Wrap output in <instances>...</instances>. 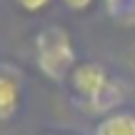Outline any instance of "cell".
Segmentation results:
<instances>
[{
  "label": "cell",
  "instance_id": "obj_1",
  "mask_svg": "<svg viewBox=\"0 0 135 135\" xmlns=\"http://www.w3.org/2000/svg\"><path fill=\"white\" fill-rule=\"evenodd\" d=\"M65 83L70 93L75 95L78 108L95 118H103L108 113L118 110L128 95L125 83L120 78L110 75V70L103 63H93V60L78 63Z\"/></svg>",
  "mask_w": 135,
  "mask_h": 135
},
{
  "label": "cell",
  "instance_id": "obj_5",
  "mask_svg": "<svg viewBox=\"0 0 135 135\" xmlns=\"http://www.w3.org/2000/svg\"><path fill=\"white\" fill-rule=\"evenodd\" d=\"M53 3V0H18V5L23 8V13L28 15H35V13H43L48 5Z\"/></svg>",
  "mask_w": 135,
  "mask_h": 135
},
{
  "label": "cell",
  "instance_id": "obj_4",
  "mask_svg": "<svg viewBox=\"0 0 135 135\" xmlns=\"http://www.w3.org/2000/svg\"><path fill=\"white\" fill-rule=\"evenodd\" d=\"M93 135H135V113L128 108H118L98 118Z\"/></svg>",
  "mask_w": 135,
  "mask_h": 135
},
{
  "label": "cell",
  "instance_id": "obj_6",
  "mask_svg": "<svg viewBox=\"0 0 135 135\" xmlns=\"http://www.w3.org/2000/svg\"><path fill=\"white\" fill-rule=\"evenodd\" d=\"M93 3L95 0H63V5L68 10H73V13H88L93 8Z\"/></svg>",
  "mask_w": 135,
  "mask_h": 135
},
{
  "label": "cell",
  "instance_id": "obj_2",
  "mask_svg": "<svg viewBox=\"0 0 135 135\" xmlns=\"http://www.w3.org/2000/svg\"><path fill=\"white\" fill-rule=\"evenodd\" d=\"M35 65L48 80L65 83L78 65V53L70 33L63 25H48L35 35Z\"/></svg>",
  "mask_w": 135,
  "mask_h": 135
},
{
  "label": "cell",
  "instance_id": "obj_3",
  "mask_svg": "<svg viewBox=\"0 0 135 135\" xmlns=\"http://www.w3.org/2000/svg\"><path fill=\"white\" fill-rule=\"evenodd\" d=\"M23 103V83L15 70L0 65V123H10Z\"/></svg>",
  "mask_w": 135,
  "mask_h": 135
},
{
  "label": "cell",
  "instance_id": "obj_7",
  "mask_svg": "<svg viewBox=\"0 0 135 135\" xmlns=\"http://www.w3.org/2000/svg\"><path fill=\"white\" fill-rule=\"evenodd\" d=\"M38 135H73V133H58V130H45V133H38Z\"/></svg>",
  "mask_w": 135,
  "mask_h": 135
}]
</instances>
